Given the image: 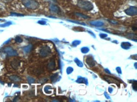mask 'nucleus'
I'll return each mask as SVG.
<instances>
[{"label": "nucleus", "instance_id": "1", "mask_svg": "<svg viewBox=\"0 0 137 102\" xmlns=\"http://www.w3.org/2000/svg\"><path fill=\"white\" fill-rule=\"evenodd\" d=\"M21 3L29 9H35L39 7V3L35 0H21Z\"/></svg>", "mask_w": 137, "mask_h": 102}, {"label": "nucleus", "instance_id": "2", "mask_svg": "<svg viewBox=\"0 0 137 102\" xmlns=\"http://www.w3.org/2000/svg\"><path fill=\"white\" fill-rule=\"evenodd\" d=\"M78 6L86 11H90L94 8V6L90 2L85 0H80L78 1Z\"/></svg>", "mask_w": 137, "mask_h": 102}, {"label": "nucleus", "instance_id": "3", "mask_svg": "<svg viewBox=\"0 0 137 102\" xmlns=\"http://www.w3.org/2000/svg\"><path fill=\"white\" fill-rule=\"evenodd\" d=\"M51 53V50L49 47H44L41 49L39 51V55L40 56H41V57H46L47 56L49 55V54Z\"/></svg>", "mask_w": 137, "mask_h": 102}, {"label": "nucleus", "instance_id": "4", "mask_svg": "<svg viewBox=\"0 0 137 102\" xmlns=\"http://www.w3.org/2000/svg\"><path fill=\"white\" fill-rule=\"evenodd\" d=\"M125 13L129 16H135L137 14V9L135 6H131L125 10Z\"/></svg>", "mask_w": 137, "mask_h": 102}, {"label": "nucleus", "instance_id": "5", "mask_svg": "<svg viewBox=\"0 0 137 102\" xmlns=\"http://www.w3.org/2000/svg\"><path fill=\"white\" fill-rule=\"evenodd\" d=\"M4 51L6 54H8L9 56H16L17 55V52L15 50H13L11 47H6L4 49Z\"/></svg>", "mask_w": 137, "mask_h": 102}, {"label": "nucleus", "instance_id": "6", "mask_svg": "<svg viewBox=\"0 0 137 102\" xmlns=\"http://www.w3.org/2000/svg\"><path fill=\"white\" fill-rule=\"evenodd\" d=\"M86 62H87V65L90 67H93L94 66H95V62L92 56H89L86 58Z\"/></svg>", "mask_w": 137, "mask_h": 102}, {"label": "nucleus", "instance_id": "7", "mask_svg": "<svg viewBox=\"0 0 137 102\" xmlns=\"http://www.w3.org/2000/svg\"><path fill=\"white\" fill-rule=\"evenodd\" d=\"M104 78H105L106 81H109V83H116V84H117V85L119 84V81H117V80L115 79V78H112V77H104Z\"/></svg>", "mask_w": 137, "mask_h": 102}, {"label": "nucleus", "instance_id": "8", "mask_svg": "<svg viewBox=\"0 0 137 102\" xmlns=\"http://www.w3.org/2000/svg\"><path fill=\"white\" fill-rule=\"evenodd\" d=\"M20 62L18 60H14L11 63V66H12V67L14 69H17L18 66H20Z\"/></svg>", "mask_w": 137, "mask_h": 102}, {"label": "nucleus", "instance_id": "9", "mask_svg": "<svg viewBox=\"0 0 137 102\" xmlns=\"http://www.w3.org/2000/svg\"><path fill=\"white\" fill-rule=\"evenodd\" d=\"M10 79L11 80H12L13 81H15V82H17V81H20L21 80V78L20 77H18V76H16V75H13V76H11L10 77Z\"/></svg>", "mask_w": 137, "mask_h": 102}, {"label": "nucleus", "instance_id": "10", "mask_svg": "<svg viewBox=\"0 0 137 102\" xmlns=\"http://www.w3.org/2000/svg\"><path fill=\"white\" fill-rule=\"evenodd\" d=\"M51 9L53 11L56 13H60V8L58 7L56 5H51Z\"/></svg>", "mask_w": 137, "mask_h": 102}, {"label": "nucleus", "instance_id": "11", "mask_svg": "<svg viewBox=\"0 0 137 102\" xmlns=\"http://www.w3.org/2000/svg\"><path fill=\"white\" fill-rule=\"evenodd\" d=\"M90 23L92 25L96 26H102L104 24L103 23L101 22V21H92V22H90Z\"/></svg>", "mask_w": 137, "mask_h": 102}, {"label": "nucleus", "instance_id": "12", "mask_svg": "<svg viewBox=\"0 0 137 102\" xmlns=\"http://www.w3.org/2000/svg\"><path fill=\"white\" fill-rule=\"evenodd\" d=\"M122 48H123L124 49H128L129 47H131V43H129L128 42H125L122 43Z\"/></svg>", "mask_w": 137, "mask_h": 102}, {"label": "nucleus", "instance_id": "13", "mask_svg": "<svg viewBox=\"0 0 137 102\" xmlns=\"http://www.w3.org/2000/svg\"><path fill=\"white\" fill-rule=\"evenodd\" d=\"M32 48V45H28V46H27L26 47H25V48H23V50H24L25 52L29 53L31 51Z\"/></svg>", "mask_w": 137, "mask_h": 102}, {"label": "nucleus", "instance_id": "14", "mask_svg": "<svg viewBox=\"0 0 137 102\" xmlns=\"http://www.w3.org/2000/svg\"><path fill=\"white\" fill-rule=\"evenodd\" d=\"M54 67H55V64H54V62H50L49 65H48V68H49L51 70H53L54 68Z\"/></svg>", "mask_w": 137, "mask_h": 102}, {"label": "nucleus", "instance_id": "15", "mask_svg": "<svg viewBox=\"0 0 137 102\" xmlns=\"http://www.w3.org/2000/svg\"><path fill=\"white\" fill-rule=\"evenodd\" d=\"M75 63L77 64V65L78 66H80V67H82V66H83V65H82V63L79 60H78V59H75Z\"/></svg>", "mask_w": 137, "mask_h": 102}, {"label": "nucleus", "instance_id": "16", "mask_svg": "<svg viewBox=\"0 0 137 102\" xmlns=\"http://www.w3.org/2000/svg\"><path fill=\"white\" fill-rule=\"evenodd\" d=\"M89 51V48H87V47H84V48H82V52L84 53H87Z\"/></svg>", "mask_w": 137, "mask_h": 102}, {"label": "nucleus", "instance_id": "17", "mask_svg": "<svg viewBox=\"0 0 137 102\" xmlns=\"http://www.w3.org/2000/svg\"><path fill=\"white\" fill-rule=\"evenodd\" d=\"M15 40L17 43H21V42H22V41H23L21 38L19 37V36H17V37L16 38Z\"/></svg>", "mask_w": 137, "mask_h": 102}, {"label": "nucleus", "instance_id": "18", "mask_svg": "<svg viewBox=\"0 0 137 102\" xmlns=\"http://www.w3.org/2000/svg\"><path fill=\"white\" fill-rule=\"evenodd\" d=\"M73 71V69L72 68V67H68V68L67 71H66V72H67L68 74H70L72 72V71Z\"/></svg>", "mask_w": 137, "mask_h": 102}, {"label": "nucleus", "instance_id": "19", "mask_svg": "<svg viewBox=\"0 0 137 102\" xmlns=\"http://www.w3.org/2000/svg\"><path fill=\"white\" fill-rule=\"evenodd\" d=\"M28 81L30 83H32L34 82V78H31V77H28Z\"/></svg>", "mask_w": 137, "mask_h": 102}, {"label": "nucleus", "instance_id": "20", "mask_svg": "<svg viewBox=\"0 0 137 102\" xmlns=\"http://www.w3.org/2000/svg\"><path fill=\"white\" fill-rule=\"evenodd\" d=\"M78 80H77L78 83H84V81H85V79L82 78H80L79 79H78Z\"/></svg>", "mask_w": 137, "mask_h": 102}, {"label": "nucleus", "instance_id": "21", "mask_svg": "<svg viewBox=\"0 0 137 102\" xmlns=\"http://www.w3.org/2000/svg\"><path fill=\"white\" fill-rule=\"evenodd\" d=\"M78 16H80L82 17V18H87L88 17L85 16H84V15H82V14H80V13H77Z\"/></svg>", "mask_w": 137, "mask_h": 102}, {"label": "nucleus", "instance_id": "22", "mask_svg": "<svg viewBox=\"0 0 137 102\" xmlns=\"http://www.w3.org/2000/svg\"><path fill=\"white\" fill-rule=\"evenodd\" d=\"M80 43V41H75L73 43V45H75V46H76V45H78Z\"/></svg>", "mask_w": 137, "mask_h": 102}, {"label": "nucleus", "instance_id": "23", "mask_svg": "<svg viewBox=\"0 0 137 102\" xmlns=\"http://www.w3.org/2000/svg\"><path fill=\"white\" fill-rule=\"evenodd\" d=\"M116 69H117V71L118 73H121V68H116Z\"/></svg>", "mask_w": 137, "mask_h": 102}, {"label": "nucleus", "instance_id": "24", "mask_svg": "<svg viewBox=\"0 0 137 102\" xmlns=\"http://www.w3.org/2000/svg\"><path fill=\"white\" fill-rule=\"evenodd\" d=\"M101 37L102 38H105L107 36V35H105V34H101Z\"/></svg>", "mask_w": 137, "mask_h": 102}, {"label": "nucleus", "instance_id": "25", "mask_svg": "<svg viewBox=\"0 0 137 102\" xmlns=\"http://www.w3.org/2000/svg\"><path fill=\"white\" fill-rule=\"evenodd\" d=\"M39 23H41V24H46V22L45 21H39Z\"/></svg>", "mask_w": 137, "mask_h": 102}, {"label": "nucleus", "instance_id": "26", "mask_svg": "<svg viewBox=\"0 0 137 102\" xmlns=\"http://www.w3.org/2000/svg\"><path fill=\"white\" fill-rule=\"evenodd\" d=\"M105 96H106L107 98H109V96H107V93H105Z\"/></svg>", "mask_w": 137, "mask_h": 102}, {"label": "nucleus", "instance_id": "27", "mask_svg": "<svg viewBox=\"0 0 137 102\" xmlns=\"http://www.w3.org/2000/svg\"><path fill=\"white\" fill-rule=\"evenodd\" d=\"M109 92H111H111H112V88H109Z\"/></svg>", "mask_w": 137, "mask_h": 102}, {"label": "nucleus", "instance_id": "28", "mask_svg": "<svg viewBox=\"0 0 137 102\" xmlns=\"http://www.w3.org/2000/svg\"><path fill=\"white\" fill-rule=\"evenodd\" d=\"M105 71H107V73H110V71H109L107 70V69H106V70H105Z\"/></svg>", "mask_w": 137, "mask_h": 102}]
</instances>
